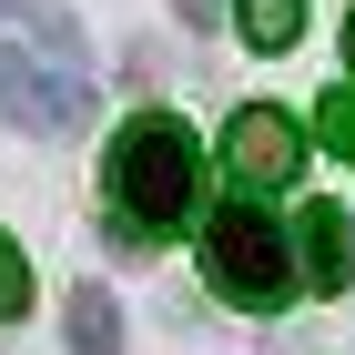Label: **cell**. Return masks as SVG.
<instances>
[{
    "label": "cell",
    "instance_id": "6da1fadb",
    "mask_svg": "<svg viewBox=\"0 0 355 355\" xmlns=\"http://www.w3.org/2000/svg\"><path fill=\"white\" fill-rule=\"evenodd\" d=\"M193 193H203V142L173 112H132L102 153V203L122 223V254H153L163 234H183Z\"/></svg>",
    "mask_w": 355,
    "mask_h": 355
},
{
    "label": "cell",
    "instance_id": "7a4b0ae2",
    "mask_svg": "<svg viewBox=\"0 0 355 355\" xmlns=\"http://www.w3.org/2000/svg\"><path fill=\"white\" fill-rule=\"evenodd\" d=\"M203 284H214L223 304H244V315H274V304H295L304 264H295V223H274L264 203H223L214 223H203Z\"/></svg>",
    "mask_w": 355,
    "mask_h": 355
},
{
    "label": "cell",
    "instance_id": "3957f363",
    "mask_svg": "<svg viewBox=\"0 0 355 355\" xmlns=\"http://www.w3.org/2000/svg\"><path fill=\"white\" fill-rule=\"evenodd\" d=\"M0 122L61 142V132L92 122V82L71 71V61H41V51H10V41H0Z\"/></svg>",
    "mask_w": 355,
    "mask_h": 355
},
{
    "label": "cell",
    "instance_id": "277c9868",
    "mask_svg": "<svg viewBox=\"0 0 355 355\" xmlns=\"http://www.w3.org/2000/svg\"><path fill=\"white\" fill-rule=\"evenodd\" d=\"M223 173H234V193H284L304 173V122L274 102H244L223 122Z\"/></svg>",
    "mask_w": 355,
    "mask_h": 355
},
{
    "label": "cell",
    "instance_id": "5b68a950",
    "mask_svg": "<svg viewBox=\"0 0 355 355\" xmlns=\"http://www.w3.org/2000/svg\"><path fill=\"white\" fill-rule=\"evenodd\" d=\"M295 264H304V295H345L355 284V223H345V203H304Z\"/></svg>",
    "mask_w": 355,
    "mask_h": 355
},
{
    "label": "cell",
    "instance_id": "8992f818",
    "mask_svg": "<svg viewBox=\"0 0 355 355\" xmlns=\"http://www.w3.org/2000/svg\"><path fill=\"white\" fill-rule=\"evenodd\" d=\"M0 41H10V51H41V61L92 71V41H82V21H71L61 0H0Z\"/></svg>",
    "mask_w": 355,
    "mask_h": 355
},
{
    "label": "cell",
    "instance_id": "52a82bcc",
    "mask_svg": "<svg viewBox=\"0 0 355 355\" xmlns=\"http://www.w3.org/2000/svg\"><path fill=\"white\" fill-rule=\"evenodd\" d=\"M61 325H71V355H122V304L102 284H71L61 295Z\"/></svg>",
    "mask_w": 355,
    "mask_h": 355
},
{
    "label": "cell",
    "instance_id": "ba28073f",
    "mask_svg": "<svg viewBox=\"0 0 355 355\" xmlns=\"http://www.w3.org/2000/svg\"><path fill=\"white\" fill-rule=\"evenodd\" d=\"M234 31H244V51H295L304 0H234Z\"/></svg>",
    "mask_w": 355,
    "mask_h": 355
},
{
    "label": "cell",
    "instance_id": "9c48e42d",
    "mask_svg": "<svg viewBox=\"0 0 355 355\" xmlns=\"http://www.w3.org/2000/svg\"><path fill=\"white\" fill-rule=\"evenodd\" d=\"M315 142H325L335 163L355 173V82H345V92H325V102H315Z\"/></svg>",
    "mask_w": 355,
    "mask_h": 355
},
{
    "label": "cell",
    "instance_id": "30bf717a",
    "mask_svg": "<svg viewBox=\"0 0 355 355\" xmlns=\"http://www.w3.org/2000/svg\"><path fill=\"white\" fill-rule=\"evenodd\" d=\"M31 315V264H21V244L0 234V325H21Z\"/></svg>",
    "mask_w": 355,
    "mask_h": 355
},
{
    "label": "cell",
    "instance_id": "8fae6325",
    "mask_svg": "<svg viewBox=\"0 0 355 355\" xmlns=\"http://www.w3.org/2000/svg\"><path fill=\"white\" fill-rule=\"evenodd\" d=\"M173 10H183V31H214L223 10H234V0H173Z\"/></svg>",
    "mask_w": 355,
    "mask_h": 355
},
{
    "label": "cell",
    "instance_id": "7c38bea8",
    "mask_svg": "<svg viewBox=\"0 0 355 355\" xmlns=\"http://www.w3.org/2000/svg\"><path fill=\"white\" fill-rule=\"evenodd\" d=\"M345 61H355V21H345Z\"/></svg>",
    "mask_w": 355,
    "mask_h": 355
}]
</instances>
